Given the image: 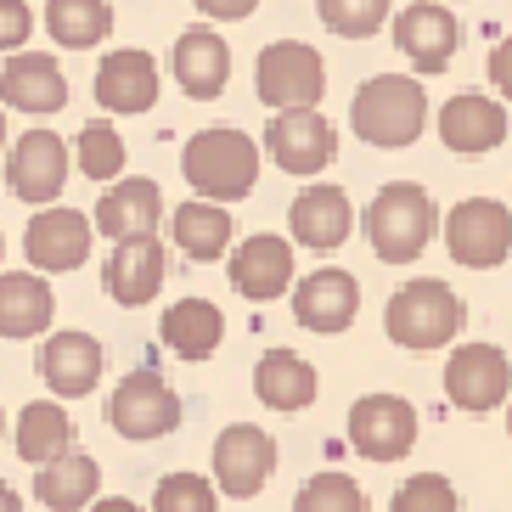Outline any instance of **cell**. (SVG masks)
<instances>
[{
	"instance_id": "cell-1",
	"label": "cell",
	"mask_w": 512,
	"mask_h": 512,
	"mask_svg": "<svg viewBox=\"0 0 512 512\" xmlns=\"http://www.w3.org/2000/svg\"><path fill=\"white\" fill-rule=\"evenodd\" d=\"M181 175L209 203H242L259 186V141L237 124H209V130H197L186 141Z\"/></svg>"
},
{
	"instance_id": "cell-2",
	"label": "cell",
	"mask_w": 512,
	"mask_h": 512,
	"mask_svg": "<svg viewBox=\"0 0 512 512\" xmlns=\"http://www.w3.org/2000/svg\"><path fill=\"white\" fill-rule=\"evenodd\" d=\"M349 130L366 147L400 152L428 130V96L417 74H372L349 102Z\"/></svg>"
},
{
	"instance_id": "cell-3",
	"label": "cell",
	"mask_w": 512,
	"mask_h": 512,
	"mask_svg": "<svg viewBox=\"0 0 512 512\" xmlns=\"http://www.w3.org/2000/svg\"><path fill=\"white\" fill-rule=\"evenodd\" d=\"M361 226H366V242H372V254L383 259V265H411V259H422V248L434 242L439 209L417 181H389L372 203H366Z\"/></svg>"
},
{
	"instance_id": "cell-4",
	"label": "cell",
	"mask_w": 512,
	"mask_h": 512,
	"mask_svg": "<svg viewBox=\"0 0 512 512\" xmlns=\"http://www.w3.org/2000/svg\"><path fill=\"white\" fill-rule=\"evenodd\" d=\"M462 321H467L462 293H456L451 282H434V276H417V282L394 287L389 310H383V332H389L400 349H417V355L445 349L456 332H462Z\"/></svg>"
},
{
	"instance_id": "cell-5",
	"label": "cell",
	"mask_w": 512,
	"mask_h": 512,
	"mask_svg": "<svg viewBox=\"0 0 512 512\" xmlns=\"http://www.w3.org/2000/svg\"><path fill=\"white\" fill-rule=\"evenodd\" d=\"M254 91L271 107H321L327 96V62L304 40H271L254 62Z\"/></svg>"
},
{
	"instance_id": "cell-6",
	"label": "cell",
	"mask_w": 512,
	"mask_h": 512,
	"mask_svg": "<svg viewBox=\"0 0 512 512\" xmlns=\"http://www.w3.org/2000/svg\"><path fill=\"white\" fill-rule=\"evenodd\" d=\"M439 226H445L451 259L467 265V271H496L512 254V209L496 203V197H462Z\"/></svg>"
},
{
	"instance_id": "cell-7",
	"label": "cell",
	"mask_w": 512,
	"mask_h": 512,
	"mask_svg": "<svg viewBox=\"0 0 512 512\" xmlns=\"http://www.w3.org/2000/svg\"><path fill=\"white\" fill-rule=\"evenodd\" d=\"M259 141L271 152V164L287 175H321L338 158V130L321 107H276Z\"/></svg>"
},
{
	"instance_id": "cell-8",
	"label": "cell",
	"mask_w": 512,
	"mask_h": 512,
	"mask_svg": "<svg viewBox=\"0 0 512 512\" xmlns=\"http://www.w3.org/2000/svg\"><path fill=\"white\" fill-rule=\"evenodd\" d=\"M181 394L169 389L158 372H130L119 389L107 394V428L124 439H164L181 428Z\"/></svg>"
},
{
	"instance_id": "cell-9",
	"label": "cell",
	"mask_w": 512,
	"mask_h": 512,
	"mask_svg": "<svg viewBox=\"0 0 512 512\" xmlns=\"http://www.w3.org/2000/svg\"><path fill=\"white\" fill-rule=\"evenodd\" d=\"M6 192L17 203H34V209H46L57 203L62 186H68V141L57 130H29V136L6 141Z\"/></svg>"
},
{
	"instance_id": "cell-10",
	"label": "cell",
	"mask_w": 512,
	"mask_h": 512,
	"mask_svg": "<svg viewBox=\"0 0 512 512\" xmlns=\"http://www.w3.org/2000/svg\"><path fill=\"white\" fill-rule=\"evenodd\" d=\"M91 242H96L91 214L68 209V203H46V209L29 220V231H23V259L46 276L79 271V265L91 259Z\"/></svg>"
},
{
	"instance_id": "cell-11",
	"label": "cell",
	"mask_w": 512,
	"mask_h": 512,
	"mask_svg": "<svg viewBox=\"0 0 512 512\" xmlns=\"http://www.w3.org/2000/svg\"><path fill=\"white\" fill-rule=\"evenodd\" d=\"M276 473V439L254 422H231L214 439V490L237 501H254Z\"/></svg>"
},
{
	"instance_id": "cell-12",
	"label": "cell",
	"mask_w": 512,
	"mask_h": 512,
	"mask_svg": "<svg viewBox=\"0 0 512 512\" xmlns=\"http://www.w3.org/2000/svg\"><path fill=\"white\" fill-rule=\"evenodd\" d=\"M349 445L366 462H400L417 445V411L400 394H361L349 406Z\"/></svg>"
},
{
	"instance_id": "cell-13",
	"label": "cell",
	"mask_w": 512,
	"mask_h": 512,
	"mask_svg": "<svg viewBox=\"0 0 512 512\" xmlns=\"http://www.w3.org/2000/svg\"><path fill=\"white\" fill-rule=\"evenodd\" d=\"M164 276H169V248L158 242V231H147V237H124V242H113V254H107V265H102V287H107V299L124 304V310H141V304L158 299Z\"/></svg>"
},
{
	"instance_id": "cell-14",
	"label": "cell",
	"mask_w": 512,
	"mask_h": 512,
	"mask_svg": "<svg viewBox=\"0 0 512 512\" xmlns=\"http://www.w3.org/2000/svg\"><path fill=\"white\" fill-rule=\"evenodd\" d=\"M507 389H512V366L496 344H462L445 361V394H451L456 411L484 417V411H496L507 400Z\"/></svg>"
},
{
	"instance_id": "cell-15",
	"label": "cell",
	"mask_w": 512,
	"mask_h": 512,
	"mask_svg": "<svg viewBox=\"0 0 512 512\" xmlns=\"http://www.w3.org/2000/svg\"><path fill=\"white\" fill-rule=\"evenodd\" d=\"M394 46L406 51V62L417 74H445L456 46H462V23H456L451 6H434V0L400 6L394 12Z\"/></svg>"
},
{
	"instance_id": "cell-16",
	"label": "cell",
	"mask_w": 512,
	"mask_h": 512,
	"mask_svg": "<svg viewBox=\"0 0 512 512\" xmlns=\"http://www.w3.org/2000/svg\"><path fill=\"white\" fill-rule=\"evenodd\" d=\"M0 107H17V113H62L68 107V74L51 51H6V68H0Z\"/></svg>"
},
{
	"instance_id": "cell-17",
	"label": "cell",
	"mask_w": 512,
	"mask_h": 512,
	"mask_svg": "<svg viewBox=\"0 0 512 512\" xmlns=\"http://www.w3.org/2000/svg\"><path fill=\"white\" fill-rule=\"evenodd\" d=\"M287 293H293V321H299V327L321 332V338L355 327V310H361V282H355L349 271H338V265L310 271L299 287H287Z\"/></svg>"
},
{
	"instance_id": "cell-18",
	"label": "cell",
	"mask_w": 512,
	"mask_h": 512,
	"mask_svg": "<svg viewBox=\"0 0 512 512\" xmlns=\"http://www.w3.org/2000/svg\"><path fill=\"white\" fill-rule=\"evenodd\" d=\"M287 231L299 242V248H316V254H332V248H344L349 231H355V209H349V192L332 181H316L304 186L293 197V209H287Z\"/></svg>"
},
{
	"instance_id": "cell-19",
	"label": "cell",
	"mask_w": 512,
	"mask_h": 512,
	"mask_svg": "<svg viewBox=\"0 0 512 512\" xmlns=\"http://www.w3.org/2000/svg\"><path fill=\"white\" fill-rule=\"evenodd\" d=\"M226 271H231V287H237L248 304H271V299H282L287 287H293V242L254 231L248 242L231 248Z\"/></svg>"
},
{
	"instance_id": "cell-20",
	"label": "cell",
	"mask_w": 512,
	"mask_h": 512,
	"mask_svg": "<svg viewBox=\"0 0 512 512\" xmlns=\"http://www.w3.org/2000/svg\"><path fill=\"white\" fill-rule=\"evenodd\" d=\"M169 74H175V85H181L192 102H214V96L231 85V46L220 40V29L192 23V29H181V40H175Z\"/></svg>"
},
{
	"instance_id": "cell-21",
	"label": "cell",
	"mask_w": 512,
	"mask_h": 512,
	"mask_svg": "<svg viewBox=\"0 0 512 512\" xmlns=\"http://www.w3.org/2000/svg\"><path fill=\"white\" fill-rule=\"evenodd\" d=\"M439 141L462 158H479V152H496L507 141V107L496 96L479 91H456L451 102L439 107Z\"/></svg>"
},
{
	"instance_id": "cell-22",
	"label": "cell",
	"mask_w": 512,
	"mask_h": 512,
	"mask_svg": "<svg viewBox=\"0 0 512 512\" xmlns=\"http://www.w3.org/2000/svg\"><path fill=\"white\" fill-rule=\"evenodd\" d=\"M96 102L107 113H147L158 102V57L136 46H119L96 62Z\"/></svg>"
},
{
	"instance_id": "cell-23",
	"label": "cell",
	"mask_w": 512,
	"mask_h": 512,
	"mask_svg": "<svg viewBox=\"0 0 512 512\" xmlns=\"http://www.w3.org/2000/svg\"><path fill=\"white\" fill-rule=\"evenodd\" d=\"M102 344H96L91 332H51L46 349H40V377H46V389L57 400H79V394H91L102 383Z\"/></svg>"
},
{
	"instance_id": "cell-24",
	"label": "cell",
	"mask_w": 512,
	"mask_h": 512,
	"mask_svg": "<svg viewBox=\"0 0 512 512\" xmlns=\"http://www.w3.org/2000/svg\"><path fill=\"white\" fill-rule=\"evenodd\" d=\"M158 220H164V192L147 175H119V186H107L91 214V226L113 242L147 237V231H158Z\"/></svg>"
},
{
	"instance_id": "cell-25",
	"label": "cell",
	"mask_w": 512,
	"mask_h": 512,
	"mask_svg": "<svg viewBox=\"0 0 512 512\" xmlns=\"http://www.w3.org/2000/svg\"><path fill=\"white\" fill-rule=\"evenodd\" d=\"M254 389L271 411H310L316 394H321V377H316V366L304 361V355H293V349H265L259 366H254Z\"/></svg>"
},
{
	"instance_id": "cell-26",
	"label": "cell",
	"mask_w": 512,
	"mask_h": 512,
	"mask_svg": "<svg viewBox=\"0 0 512 512\" xmlns=\"http://www.w3.org/2000/svg\"><path fill=\"white\" fill-rule=\"evenodd\" d=\"M158 338L181 361H209L220 349V338H226V316H220L214 299H175L164 310V321H158Z\"/></svg>"
},
{
	"instance_id": "cell-27",
	"label": "cell",
	"mask_w": 512,
	"mask_h": 512,
	"mask_svg": "<svg viewBox=\"0 0 512 512\" xmlns=\"http://www.w3.org/2000/svg\"><path fill=\"white\" fill-rule=\"evenodd\" d=\"M96 490H102V467L85 451H62V456H51V462H40V473H34V501L51 507V512L91 507Z\"/></svg>"
},
{
	"instance_id": "cell-28",
	"label": "cell",
	"mask_w": 512,
	"mask_h": 512,
	"mask_svg": "<svg viewBox=\"0 0 512 512\" xmlns=\"http://www.w3.org/2000/svg\"><path fill=\"white\" fill-rule=\"evenodd\" d=\"M57 316V293L46 276L12 271L0 276V338H40Z\"/></svg>"
},
{
	"instance_id": "cell-29",
	"label": "cell",
	"mask_w": 512,
	"mask_h": 512,
	"mask_svg": "<svg viewBox=\"0 0 512 512\" xmlns=\"http://www.w3.org/2000/svg\"><path fill=\"white\" fill-rule=\"evenodd\" d=\"M169 226H175V248H181L186 259H197V265H214V259L231 254V214L226 203H209V197H192V203H181V209L169 214Z\"/></svg>"
},
{
	"instance_id": "cell-30",
	"label": "cell",
	"mask_w": 512,
	"mask_h": 512,
	"mask_svg": "<svg viewBox=\"0 0 512 512\" xmlns=\"http://www.w3.org/2000/svg\"><path fill=\"white\" fill-rule=\"evenodd\" d=\"M62 451H74V417L62 411V400H29L17 417V456L40 467Z\"/></svg>"
},
{
	"instance_id": "cell-31",
	"label": "cell",
	"mask_w": 512,
	"mask_h": 512,
	"mask_svg": "<svg viewBox=\"0 0 512 512\" xmlns=\"http://www.w3.org/2000/svg\"><path fill=\"white\" fill-rule=\"evenodd\" d=\"M46 29L62 51H91L113 34V6L107 0H46Z\"/></svg>"
},
{
	"instance_id": "cell-32",
	"label": "cell",
	"mask_w": 512,
	"mask_h": 512,
	"mask_svg": "<svg viewBox=\"0 0 512 512\" xmlns=\"http://www.w3.org/2000/svg\"><path fill=\"white\" fill-rule=\"evenodd\" d=\"M74 164L85 181H119L124 175V136H119V124H107V119H91L85 130L74 136Z\"/></svg>"
},
{
	"instance_id": "cell-33",
	"label": "cell",
	"mask_w": 512,
	"mask_h": 512,
	"mask_svg": "<svg viewBox=\"0 0 512 512\" xmlns=\"http://www.w3.org/2000/svg\"><path fill=\"white\" fill-rule=\"evenodd\" d=\"M293 512H372V501H366V490L349 479V473L321 467L316 479L293 496Z\"/></svg>"
},
{
	"instance_id": "cell-34",
	"label": "cell",
	"mask_w": 512,
	"mask_h": 512,
	"mask_svg": "<svg viewBox=\"0 0 512 512\" xmlns=\"http://www.w3.org/2000/svg\"><path fill=\"white\" fill-rule=\"evenodd\" d=\"M321 23L344 40H372L389 23V0H316Z\"/></svg>"
},
{
	"instance_id": "cell-35",
	"label": "cell",
	"mask_w": 512,
	"mask_h": 512,
	"mask_svg": "<svg viewBox=\"0 0 512 512\" xmlns=\"http://www.w3.org/2000/svg\"><path fill=\"white\" fill-rule=\"evenodd\" d=\"M152 512H220V490L203 473H169L152 490Z\"/></svg>"
},
{
	"instance_id": "cell-36",
	"label": "cell",
	"mask_w": 512,
	"mask_h": 512,
	"mask_svg": "<svg viewBox=\"0 0 512 512\" xmlns=\"http://www.w3.org/2000/svg\"><path fill=\"white\" fill-rule=\"evenodd\" d=\"M389 512H462V501H456V484L445 473H411L394 490Z\"/></svg>"
},
{
	"instance_id": "cell-37",
	"label": "cell",
	"mask_w": 512,
	"mask_h": 512,
	"mask_svg": "<svg viewBox=\"0 0 512 512\" xmlns=\"http://www.w3.org/2000/svg\"><path fill=\"white\" fill-rule=\"evenodd\" d=\"M29 34H34L29 0H0V51H23Z\"/></svg>"
},
{
	"instance_id": "cell-38",
	"label": "cell",
	"mask_w": 512,
	"mask_h": 512,
	"mask_svg": "<svg viewBox=\"0 0 512 512\" xmlns=\"http://www.w3.org/2000/svg\"><path fill=\"white\" fill-rule=\"evenodd\" d=\"M197 12L209 23H242V17L259 12V0H197Z\"/></svg>"
},
{
	"instance_id": "cell-39",
	"label": "cell",
	"mask_w": 512,
	"mask_h": 512,
	"mask_svg": "<svg viewBox=\"0 0 512 512\" xmlns=\"http://www.w3.org/2000/svg\"><path fill=\"white\" fill-rule=\"evenodd\" d=\"M490 85H496V96H507V102H512V34L490 51Z\"/></svg>"
},
{
	"instance_id": "cell-40",
	"label": "cell",
	"mask_w": 512,
	"mask_h": 512,
	"mask_svg": "<svg viewBox=\"0 0 512 512\" xmlns=\"http://www.w3.org/2000/svg\"><path fill=\"white\" fill-rule=\"evenodd\" d=\"M91 512H141L130 496H107V501H91Z\"/></svg>"
},
{
	"instance_id": "cell-41",
	"label": "cell",
	"mask_w": 512,
	"mask_h": 512,
	"mask_svg": "<svg viewBox=\"0 0 512 512\" xmlns=\"http://www.w3.org/2000/svg\"><path fill=\"white\" fill-rule=\"evenodd\" d=\"M0 512H23V501H17V490L6 479H0Z\"/></svg>"
},
{
	"instance_id": "cell-42",
	"label": "cell",
	"mask_w": 512,
	"mask_h": 512,
	"mask_svg": "<svg viewBox=\"0 0 512 512\" xmlns=\"http://www.w3.org/2000/svg\"><path fill=\"white\" fill-rule=\"evenodd\" d=\"M6 141L12 136H6V107H0V158H6Z\"/></svg>"
},
{
	"instance_id": "cell-43",
	"label": "cell",
	"mask_w": 512,
	"mask_h": 512,
	"mask_svg": "<svg viewBox=\"0 0 512 512\" xmlns=\"http://www.w3.org/2000/svg\"><path fill=\"white\" fill-rule=\"evenodd\" d=\"M501 406H507V434H512V389H507V400H501Z\"/></svg>"
},
{
	"instance_id": "cell-44",
	"label": "cell",
	"mask_w": 512,
	"mask_h": 512,
	"mask_svg": "<svg viewBox=\"0 0 512 512\" xmlns=\"http://www.w3.org/2000/svg\"><path fill=\"white\" fill-rule=\"evenodd\" d=\"M0 434H6V411H0Z\"/></svg>"
},
{
	"instance_id": "cell-45",
	"label": "cell",
	"mask_w": 512,
	"mask_h": 512,
	"mask_svg": "<svg viewBox=\"0 0 512 512\" xmlns=\"http://www.w3.org/2000/svg\"><path fill=\"white\" fill-rule=\"evenodd\" d=\"M0 254H6V237H0Z\"/></svg>"
}]
</instances>
